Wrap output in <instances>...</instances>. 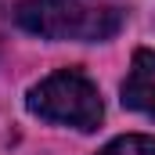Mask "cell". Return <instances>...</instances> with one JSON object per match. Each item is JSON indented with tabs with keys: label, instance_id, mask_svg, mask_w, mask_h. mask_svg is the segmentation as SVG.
Listing matches in <instances>:
<instances>
[{
	"label": "cell",
	"instance_id": "6da1fadb",
	"mask_svg": "<svg viewBox=\"0 0 155 155\" xmlns=\"http://www.w3.org/2000/svg\"><path fill=\"white\" fill-rule=\"evenodd\" d=\"M15 22L43 40H108L119 33L116 7H90L79 0H18Z\"/></svg>",
	"mask_w": 155,
	"mask_h": 155
},
{
	"label": "cell",
	"instance_id": "7a4b0ae2",
	"mask_svg": "<svg viewBox=\"0 0 155 155\" xmlns=\"http://www.w3.org/2000/svg\"><path fill=\"white\" fill-rule=\"evenodd\" d=\"M25 108L36 119L58 123V126H72V130H83V134L97 130L101 116H105L94 79L83 76L79 69H58L47 79H40L36 87H29Z\"/></svg>",
	"mask_w": 155,
	"mask_h": 155
},
{
	"label": "cell",
	"instance_id": "3957f363",
	"mask_svg": "<svg viewBox=\"0 0 155 155\" xmlns=\"http://www.w3.org/2000/svg\"><path fill=\"white\" fill-rule=\"evenodd\" d=\"M123 105L155 119V51H134V65L123 83Z\"/></svg>",
	"mask_w": 155,
	"mask_h": 155
},
{
	"label": "cell",
	"instance_id": "277c9868",
	"mask_svg": "<svg viewBox=\"0 0 155 155\" xmlns=\"http://www.w3.org/2000/svg\"><path fill=\"white\" fill-rule=\"evenodd\" d=\"M97 155H155V137H148V134H123L116 141H108Z\"/></svg>",
	"mask_w": 155,
	"mask_h": 155
}]
</instances>
